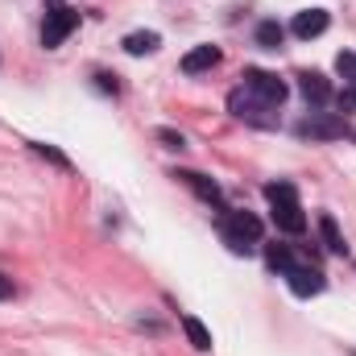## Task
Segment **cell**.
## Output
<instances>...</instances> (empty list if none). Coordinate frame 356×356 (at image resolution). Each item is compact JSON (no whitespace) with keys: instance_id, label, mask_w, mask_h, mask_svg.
Instances as JSON below:
<instances>
[{"instance_id":"obj_9","label":"cell","mask_w":356,"mask_h":356,"mask_svg":"<svg viewBox=\"0 0 356 356\" xmlns=\"http://www.w3.org/2000/svg\"><path fill=\"white\" fill-rule=\"evenodd\" d=\"M290 29H294V38H302V42H307V38H319V33L327 29V13H323V8H302Z\"/></svg>"},{"instance_id":"obj_15","label":"cell","mask_w":356,"mask_h":356,"mask_svg":"<svg viewBox=\"0 0 356 356\" xmlns=\"http://www.w3.org/2000/svg\"><path fill=\"white\" fill-rule=\"evenodd\" d=\"M282 38H286V29H282L277 21H261V25H257V46L277 50V46H282Z\"/></svg>"},{"instance_id":"obj_3","label":"cell","mask_w":356,"mask_h":356,"mask_svg":"<svg viewBox=\"0 0 356 356\" xmlns=\"http://www.w3.org/2000/svg\"><path fill=\"white\" fill-rule=\"evenodd\" d=\"M228 108H232V116H236V120H245V124L277 129V112H269V104H266V99H257L249 88L232 91V95H228Z\"/></svg>"},{"instance_id":"obj_1","label":"cell","mask_w":356,"mask_h":356,"mask_svg":"<svg viewBox=\"0 0 356 356\" xmlns=\"http://www.w3.org/2000/svg\"><path fill=\"white\" fill-rule=\"evenodd\" d=\"M266 199H269V207H273V224H277L282 232H290V236L307 232V216H302V207H298V191H294L290 182H269Z\"/></svg>"},{"instance_id":"obj_14","label":"cell","mask_w":356,"mask_h":356,"mask_svg":"<svg viewBox=\"0 0 356 356\" xmlns=\"http://www.w3.org/2000/svg\"><path fill=\"white\" fill-rule=\"evenodd\" d=\"M158 46H162V38H158V33H149V29H145V33H129V38H124V50H129V54H137V58H141V54H154Z\"/></svg>"},{"instance_id":"obj_20","label":"cell","mask_w":356,"mask_h":356,"mask_svg":"<svg viewBox=\"0 0 356 356\" xmlns=\"http://www.w3.org/2000/svg\"><path fill=\"white\" fill-rule=\"evenodd\" d=\"M158 137H162V141H166L170 149H182V145H186V141H182V133H170V129H162Z\"/></svg>"},{"instance_id":"obj_12","label":"cell","mask_w":356,"mask_h":356,"mask_svg":"<svg viewBox=\"0 0 356 356\" xmlns=\"http://www.w3.org/2000/svg\"><path fill=\"white\" fill-rule=\"evenodd\" d=\"M319 232H323L327 253H336V257H344V253H348V241H344V232H340V224H336L332 216H319Z\"/></svg>"},{"instance_id":"obj_18","label":"cell","mask_w":356,"mask_h":356,"mask_svg":"<svg viewBox=\"0 0 356 356\" xmlns=\"http://www.w3.org/2000/svg\"><path fill=\"white\" fill-rule=\"evenodd\" d=\"M33 154L38 158H46V162H54V166H63V170H71V158L67 154H58L54 145H46V141H33Z\"/></svg>"},{"instance_id":"obj_2","label":"cell","mask_w":356,"mask_h":356,"mask_svg":"<svg viewBox=\"0 0 356 356\" xmlns=\"http://www.w3.org/2000/svg\"><path fill=\"white\" fill-rule=\"evenodd\" d=\"M224 241L232 253H249L253 241H261V220L253 211H228L224 216Z\"/></svg>"},{"instance_id":"obj_16","label":"cell","mask_w":356,"mask_h":356,"mask_svg":"<svg viewBox=\"0 0 356 356\" xmlns=\"http://www.w3.org/2000/svg\"><path fill=\"white\" fill-rule=\"evenodd\" d=\"M336 75H340L348 88H356V54L353 50H340V54H336Z\"/></svg>"},{"instance_id":"obj_11","label":"cell","mask_w":356,"mask_h":356,"mask_svg":"<svg viewBox=\"0 0 356 356\" xmlns=\"http://www.w3.org/2000/svg\"><path fill=\"white\" fill-rule=\"evenodd\" d=\"M175 178H182V182H186V186H191V191L203 199V203H220V186H216V182H211L207 175H195V170H178Z\"/></svg>"},{"instance_id":"obj_7","label":"cell","mask_w":356,"mask_h":356,"mask_svg":"<svg viewBox=\"0 0 356 356\" xmlns=\"http://www.w3.org/2000/svg\"><path fill=\"white\" fill-rule=\"evenodd\" d=\"M286 282H290V290L298 294V298H311V294H319L323 290V273L315 266H294L286 273Z\"/></svg>"},{"instance_id":"obj_8","label":"cell","mask_w":356,"mask_h":356,"mask_svg":"<svg viewBox=\"0 0 356 356\" xmlns=\"http://www.w3.org/2000/svg\"><path fill=\"white\" fill-rule=\"evenodd\" d=\"M298 91H302V99L315 104V108L332 99V83H327L319 71H302V75H298Z\"/></svg>"},{"instance_id":"obj_6","label":"cell","mask_w":356,"mask_h":356,"mask_svg":"<svg viewBox=\"0 0 356 356\" xmlns=\"http://www.w3.org/2000/svg\"><path fill=\"white\" fill-rule=\"evenodd\" d=\"M245 88L253 91L257 99H266L269 108H277V104L286 99V83H282L273 71H257V67H249V71H245Z\"/></svg>"},{"instance_id":"obj_4","label":"cell","mask_w":356,"mask_h":356,"mask_svg":"<svg viewBox=\"0 0 356 356\" xmlns=\"http://www.w3.org/2000/svg\"><path fill=\"white\" fill-rule=\"evenodd\" d=\"M298 137H311V141H344V137H356L353 124L344 116H327V112H315L298 124Z\"/></svg>"},{"instance_id":"obj_17","label":"cell","mask_w":356,"mask_h":356,"mask_svg":"<svg viewBox=\"0 0 356 356\" xmlns=\"http://www.w3.org/2000/svg\"><path fill=\"white\" fill-rule=\"evenodd\" d=\"M266 257H269V266H273V269H286V273H290V269L298 266V261H294V253H290L286 245H269V249H266Z\"/></svg>"},{"instance_id":"obj_10","label":"cell","mask_w":356,"mask_h":356,"mask_svg":"<svg viewBox=\"0 0 356 356\" xmlns=\"http://www.w3.org/2000/svg\"><path fill=\"white\" fill-rule=\"evenodd\" d=\"M220 63V46H195L186 58H182V71L186 75H199V71H211Z\"/></svg>"},{"instance_id":"obj_5","label":"cell","mask_w":356,"mask_h":356,"mask_svg":"<svg viewBox=\"0 0 356 356\" xmlns=\"http://www.w3.org/2000/svg\"><path fill=\"white\" fill-rule=\"evenodd\" d=\"M75 29H79V13H75V8H50V13H46V25H42V46L54 50V46H63Z\"/></svg>"},{"instance_id":"obj_19","label":"cell","mask_w":356,"mask_h":356,"mask_svg":"<svg viewBox=\"0 0 356 356\" xmlns=\"http://www.w3.org/2000/svg\"><path fill=\"white\" fill-rule=\"evenodd\" d=\"M336 108H340V112H356V88L340 91V95H336Z\"/></svg>"},{"instance_id":"obj_22","label":"cell","mask_w":356,"mask_h":356,"mask_svg":"<svg viewBox=\"0 0 356 356\" xmlns=\"http://www.w3.org/2000/svg\"><path fill=\"white\" fill-rule=\"evenodd\" d=\"M0 298H13V277L0 273Z\"/></svg>"},{"instance_id":"obj_21","label":"cell","mask_w":356,"mask_h":356,"mask_svg":"<svg viewBox=\"0 0 356 356\" xmlns=\"http://www.w3.org/2000/svg\"><path fill=\"white\" fill-rule=\"evenodd\" d=\"M95 88H99V91H112V95H116V75H95Z\"/></svg>"},{"instance_id":"obj_13","label":"cell","mask_w":356,"mask_h":356,"mask_svg":"<svg viewBox=\"0 0 356 356\" xmlns=\"http://www.w3.org/2000/svg\"><path fill=\"white\" fill-rule=\"evenodd\" d=\"M182 332H186L191 348H199V353H207V348H211V332H207L195 315H182Z\"/></svg>"}]
</instances>
